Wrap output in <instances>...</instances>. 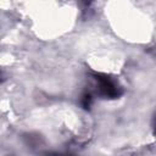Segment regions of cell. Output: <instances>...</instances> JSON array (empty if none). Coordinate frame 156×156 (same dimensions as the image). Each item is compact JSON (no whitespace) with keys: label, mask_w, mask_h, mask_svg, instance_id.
<instances>
[{"label":"cell","mask_w":156,"mask_h":156,"mask_svg":"<svg viewBox=\"0 0 156 156\" xmlns=\"http://www.w3.org/2000/svg\"><path fill=\"white\" fill-rule=\"evenodd\" d=\"M96 80L99 83V90L100 93L106 96V98H116L118 96V88L116 87V84L107 77H102V76H96Z\"/></svg>","instance_id":"6da1fadb"}]
</instances>
